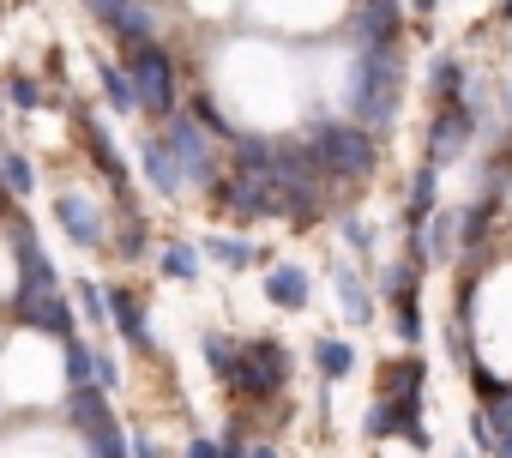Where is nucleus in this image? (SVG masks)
<instances>
[{"instance_id": "11", "label": "nucleus", "mask_w": 512, "mask_h": 458, "mask_svg": "<svg viewBox=\"0 0 512 458\" xmlns=\"http://www.w3.org/2000/svg\"><path fill=\"white\" fill-rule=\"evenodd\" d=\"M109 320H115V332H121L133 350H145V356L157 350V344H151V326H145V308H139L133 290H109Z\"/></svg>"}, {"instance_id": "38", "label": "nucleus", "mask_w": 512, "mask_h": 458, "mask_svg": "<svg viewBox=\"0 0 512 458\" xmlns=\"http://www.w3.org/2000/svg\"><path fill=\"white\" fill-rule=\"evenodd\" d=\"M187 458H223V446H217V440H193Z\"/></svg>"}, {"instance_id": "22", "label": "nucleus", "mask_w": 512, "mask_h": 458, "mask_svg": "<svg viewBox=\"0 0 512 458\" xmlns=\"http://www.w3.org/2000/svg\"><path fill=\"white\" fill-rule=\"evenodd\" d=\"M338 308L350 314V326H368V314H374V302H368V290H362V278L350 266L338 272Z\"/></svg>"}, {"instance_id": "12", "label": "nucleus", "mask_w": 512, "mask_h": 458, "mask_svg": "<svg viewBox=\"0 0 512 458\" xmlns=\"http://www.w3.org/2000/svg\"><path fill=\"white\" fill-rule=\"evenodd\" d=\"M67 416H73V428L91 440V434H109L115 428V416H109V398H103V386H79L73 398H67Z\"/></svg>"}, {"instance_id": "15", "label": "nucleus", "mask_w": 512, "mask_h": 458, "mask_svg": "<svg viewBox=\"0 0 512 458\" xmlns=\"http://www.w3.org/2000/svg\"><path fill=\"white\" fill-rule=\"evenodd\" d=\"M266 302L272 308H308V272L302 266H272V278H266Z\"/></svg>"}, {"instance_id": "23", "label": "nucleus", "mask_w": 512, "mask_h": 458, "mask_svg": "<svg viewBox=\"0 0 512 458\" xmlns=\"http://www.w3.org/2000/svg\"><path fill=\"white\" fill-rule=\"evenodd\" d=\"M470 392H476V404H512V380L494 374L488 362H470Z\"/></svg>"}, {"instance_id": "5", "label": "nucleus", "mask_w": 512, "mask_h": 458, "mask_svg": "<svg viewBox=\"0 0 512 458\" xmlns=\"http://www.w3.org/2000/svg\"><path fill=\"white\" fill-rule=\"evenodd\" d=\"M470 133H476V115H470L464 103H440V115L428 121V163L440 169V163H452V157H464V145H470Z\"/></svg>"}, {"instance_id": "3", "label": "nucleus", "mask_w": 512, "mask_h": 458, "mask_svg": "<svg viewBox=\"0 0 512 458\" xmlns=\"http://www.w3.org/2000/svg\"><path fill=\"white\" fill-rule=\"evenodd\" d=\"M284 380H290V350H284V344H272V338L241 344L235 374H229V386H235L241 398H272V392H284Z\"/></svg>"}, {"instance_id": "4", "label": "nucleus", "mask_w": 512, "mask_h": 458, "mask_svg": "<svg viewBox=\"0 0 512 458\" xmlns=\"http://www.w3.org/2000/svg\"><path fill=\"white\" fill-rule=\"evenodd\" d=\"M127 73L139 79V97H145L151 115H175V61H169L157 43H139V49L127 55Z\"/></svg>"}, {"instance_id": "16", "label": "nucleus", "mask_w": 512, "mask_h": 458, "mask_svg": "<svg viewBox=\"0 0 512 458\" xmlns=\"http://www.w3.org/2000/svg\"><path fill=\"white\" fill-rule=\"evenodd\" d=\"M428 91H434V103H464V61L458 55H434Z\"/></svg>"}, {"instance_id": "35", "label": "nucleus", "mask_w": 512, "mask_h": 458, "mask_svg": "<svg viewBox=\"0 0 512 458\" xmlns=\"http://www.w3.org/2000/svg\"><path fill=\"white\" fill-rule=\"evenodd\" d=\"M368 434H374V440H386V434H392V398H380V404L368 410Z\"/></svg>"}, {"instance_id": "18", "label": "nucleus", "mask_w": 512, "mask_h": 458, "mask_svg": "<svg viewBox=\"0 0 512 458\" xmlns=\"http://www.w3.org/2000/svg\"><path fill=\"white\" fill-rule=\"evenodd\" d=\"M434 205H440V175H434V163H422V169L410 175V229H416V223H428V217H434Z\"/></svg>"}, {"instance_id": "33", "label": "nucleus", "mask_w": 512, "mask_h": 458, "mask_svg": "<svg viewBox=\"0 0 512 458\" xmlns=\"http://www.w3.org/2000/svg\"><path fill=\"white\" fill-rule=\"evenodd\" d=\"M91 458H127V440H121V428H109V434H91Z\"/></svg>"}, {"instance_id": "32", "label": "nucleus", "mask_w": 512, "mask_h": 458, "mask_svg": "<svg viewBox=\"0 0 512 458\" xmlns=\"http://www.w3.org/2000/svg\"><path fill=\"white\" fill-rule=\"evenodd\" d=\"M7 97H13L19 109H43V85H37V79H13V85H7Z\"/></svg>"}, {"instance_id": "17", "label": "nucleus", "mask_w": 512, "mask_h": 458, "mask_svg": "<svg viewBox=\"0 0 512 458\" xmlns=\"http://www.w3.org/2000/svg\"><path fill=\"white\" fill-rule=\"evenodd\" d=\"M422 386H428V362L422 356L386 362V398H422Z\"/></svg>"}, {"instance_id": "41", "label": "nucleus", "mask_w": 512, "mask_h": 458, "mask_svg": "<svg viewBox=\"0 0 512 458\" xmlns=\"http://www.w3.org/2000/svg\"><path fill=\"white\" fill-rule=\"evenodd\" d=\"M500 19H506V25H512V0H500Z\"/></svg>"}, {"instance_id": "6", "label": "nucleus", "mask_w": 512, "mask_h": 458, "mask_svg": "<svg viewBox=\"0 0 512 458\" xmlns=\"http://www.w3.org/2000/svg\"><path fill=\"white\" fill-rule=\"evenodd\" d=\"M163 139H169V151L181 157L187 181H211V187H217V169H211V145H205V133H199V115H169Z\"/></svg>"}, {"instance_id": "9", "label": "nucleus", "mask_w": 512, "mask_h": 458, "mask_svg": "<svg viewBox=\"0 0 512 458\" xmlns=\"http://www.w3.org/2000/svg\"><path fill=\"white\" fill-rule=\"evenodd\" d=\"M19 314H25L37 332H49V338H73V308H67L55 290H19Z\"/></svg>"}, {"instance_id": "21", "label": "nucleus", "mask_w": 512, "mask_h": 458, "mask_svg": "<svg viewBox=\"0 0 512 458\" xmlns=\"http://www.w3.org/2000/svg\"><path fill=\"white\" fill-rule=\"evenodd\" d=\"M85 151L97 157V169H103V175H109L115 187H127V169H121V157H115V145H109V133H103V127H97L91 115H85Z\"/></svg>"}, {"instance_id": "19", "label": "nucleus", "mask_w": 512, "mask_h": 458, "mask_svg": "<svg viewBox=\"0 0 512 458\" xmlns=\"http://www.w3.org/2000/svg\"><path fill=\"white\" fill-rule=\"evenodd\" d=\"M103 97H109V109H121V115L145 109V97H139V79H133L127 67H103Z\"/></svg>"}, {"instance_id": "1", "label": "nucleus", "mask_w": 512, "mask_h": 458, "mask_svg": "<svg viewBox=\"0 0 512 458\" xmlns=\"http://www.w3.org/2000/svg\"><path fill=\"white\" fill-rule=\"evenodd\" d=\"M398 85H404V61H398V49H356L350 109H356V121H362L374 139L398 121Z\"/></svg>"}, {"instance_id": "40", "label": "nucleus", "mask_w": 512, "mask_h": 458, "mask_svg": "<svg viewBox=\"0 0 512 458\" xmlns=\"http://www.w3.org/2000/svg\"><path fill=\"white\" fill-rule=\"evenodd\" d=\"M410 7H416V13H422V19H428V13H434V7H440V0H410Z\"/></svg>"}, {"instance_id": "25", "label": "nucleus", "mask_w": 512, "mask_h": 458, "mask_svg": "<svg viewBox=\"0 0 512 458\" xmlns=\"http://www.w3.org/2000/svg\"><path fill=\"white\" fill-rule=\"evenodd\" d=\"M392 332H398L404 344H422V302H416V290L392 296Z\"/></svg>"}, {"instance_id": "8", "label": "nucleus", "mask_w": 512, "mask_h": 458, "mask_svg": "<svg viewBox=\"0 0 512 458\" xmlns=\"http://www.w3.org/2000/svg\"><path fill=\"white\" fill-rule=\"evenodd\" d=\"M410 236L422 242V260H452L464 248V211H434L428 223H416Z\"/></svg>"}, {"instance_id": "10", "label": "nucleus", "mask_w": 512, "mask_h": 458, "mask_svg": "<svg viewBox=\"0 0 512 458\" xmlns=\"http://www.w3.org/2000/svg\"><path fill=\"white\" fill-rule=\"evenodd\" d=\"M55 217H61V229H67L79 248H103V217H97V205L85 193H61L55 199Z\"/></svg>"}, {"instance_id": "39", "label": "nucleus", "mask_w": 512, "mask_h": 458, "mask_svg": "<svg viewBox=\"0 0 512 458\" xmlns=\"http://www.w3.org/2000/svg\"><path fill=\"white\" fill-rule=\"evenodd\" d=\"M133 452H139V458H163V452H157L151 440H133Z\"/></svg>"}, {"instance_id": "13", "label": "nucleus", "mask_w": 512, "mask_h": 458, "mask_svg": "<svg viewBox=\"0 0 512 458\" xmlns=\"http://www.w3.org/2000/svg\"><path fill=\"white\" fill-rule=\"evenodd\" d=\"M145 175H151L157 193H181V187H187V169H181V157L169 151V139H145Z\"/></svg>"}, {"instance_id": "28", "label": "nucleus", "mask_w": 512, "mask_h": 458, "mask_svg": "<svg viewBox=\"0 0 512 458\" xmlns=\"http://www.w3.org/2000/svg\"><path fill=\"white\" fill-rule=\"evenodd\" d=\"M67 386L79 392V386H97V356L79 344V338H67Z\"/></svg>"}, {"instance_id": "31", "label": "nucleus", "mask_w": 512, "mask_h": 458, "mask_svg": "<svg viewBox=\"0 0 512 458\" xmlns=\"http://www.w3.org/2000/svg\"><path fill=\"white\" fill-rule=\"evenodd\" d=\"M0 169H7V193H31L37 187V169H31V157H7V163H0Z\"/></svg>"}, {"instance_id": "37", "label": "nucleus", "mask_w": 512, "mask_h": 458, "mask_svg": "<svg viewBox=\"0 0 512 458\" xmlns=\"http://www.w3.org/2000/svg\"><path fill=\"white\" fill-rule=\"evenodd\" d=\"M121 254H127V260H133V254H145V223H133L127 236H121Z\"/></svg>"}, {"instance_id": "2", "label": "nucleus", "mask_w": 512, "mask_h": 458, "mask_svg": "<svg viewBox=\"0 0 512 458\" xmlns=\"http://www.w3.org/2000/svg\"><path fill=\"white\" fill-rule=\"evenodd\" d=\"M308 151L326 163L332 181H368L380 163V145L362 121H314L308 127Z\"/></svg>"}, {"instance_id": "24", "label": "nucleus", "mask_w": 512, "mask_h": 458, "mask_svg": "<svg viewBox=\"0 0 512 458\" xmlns=\"http://www.w3.org/2000/svg\"><path fill=\"white\" fill-rule=\"evenodd\" d=\"M205 254H211L217 266H229V272H247L253 260H260V254H253V242H241V236H211Z\"/></svg>"}, {"instance_id": "14", "label": "nucleus", "mask_w": 512, "mask_h": 458, "mask_svg": "<svg viewBox=\"0 0 512 458\" xmlns=\"http://www.w3.org/2000/svg\"><path fill=\"white\" fill-rule=\"evenodd\" d=\"M13 254H19V272H25V284H19V290H55V266H49V254L37 248V236L13 229Z\"/></svg>"}, {"instance_id": "29", "label": "nucleus", "mask_w": 512, "mask_h": 458, "mask_svg": "<svg viewBox=\"0 0 512 458\" xmlns=\"http://www.w3.org/2000/svg\"><path fill=\"white\" fill-rule=\"evenodd\" d=\"M235 356H241V350H235L223 332H205V362H211V374H217L223 386H229V374H235Z\"/></svg>"}, {"instance_id": "34", "label": "nucleus", "mask_w": 512, "mask_h": 458, "mask_svg": "<svg viewBox=\"0 0 512 458\" xmlns=\"http://www.w3.org/2000/svg\"><path fill=\"white\" fill-rule=\"evenodd\" d=\"M344 242H350L356 254H374V229H368L362 217H344Z\"/></svg>"}, {"instance_id": "36", "label": "nucleus", "mask_w": 512, "mask_h": 458, "mask_svg": "<svg viewBox=\"0 0 512 458\" xmlns=\"http://www.w3.org/2000/svg\"><path fill=\"white\" fill-rule=\"evenodd\" d=\"M85 7H91V13H97L103 25H115V19H121L127 7H139V0H85Z\"/></svg>"}, {"instance_id": "42", "label": "nucleus", "mask_w": 512, "mask_h": 458, "mask_svg": "<svg viewBox=\"0 0 512 458\" xmlns=\"http://www.w3.org/2000/svg\"><path fill=\"white\" fill-rule=\"evenodd\" d=\"M0 193H7V169H0Z\"/></svg>"}, {"instance_id": "7", "label": "nucleus", "mask_w": 512, "mask_h": 458, "mask_svg": "<svg viewBox=\"0 0 512 458\" xmlns=\"http://www.w3.org/2000/svg\"><path fill=\"white\" fill-rule=\"evenodd\" d=\"M356 49H398L404 37V13L398 0H356Z\"/></svg>"}, {"instance_id": "26", "label": "nucleus", "mask_w": 512, "mask_h": 458, "mask_svg": "<svg viewBox=\"0 0 512 458\" xmlns=\"http://www.w3.org/2000/svg\"><path fill=\"white\" fill-rule=\"evenodd\" d=\"M163 278H175V284H193V278H199V248H187V242H169V248H163Z\"/></svg>"}, {"instance_id": "27", "label": "nucleus", "mask_w": 512, "mask_h": 458, "mask_svg": "<svg viewBox=\"0 0 512 458\" xmlns=\"http://www.w3.org/2000/svg\"><path fill=\"white\" fill-rule=\"evenodd\" d=\"M235 157H241V169H272V163H278V145L260 139V133H241V139H235Z\"/></svg>"}, {"instance_id": "20", "label": "nucleus", "mask_w": 512, "mask_h": 458, "mask_svg": "<svg viewBox=\"0 0 512 458\" xmlns=\"http://www.w3.org/2000/svg\"><path fill=\"white\" fill-rule=\"evenodd\" d=\"M314 368H320L326 380H350V374H356V350H350L344 338H320V344H314Z\"/></svg>"}, {"instance_id": "30", "label": "nucleus", "mask_w": 512, "mask_h": 458, "mask_svg": "<svg viewBox=\"0 0 512 458\" xmlns=\"http://www.w3.org/2000/svg\"><path fill=\"white\" fill-rule=\"evenodd\" d=\"M193 115H199V127H205L211 139H241V133H235V127L217 115V103H211V97H193Z\"/></svg>"}]
</instances>
